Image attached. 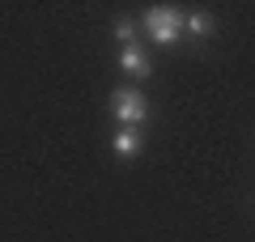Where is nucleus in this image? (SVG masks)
I'll return each mask as SVG.
<instances>
[{
    "mask_svg": "<svg viewBox=\"0 0 255 242\" xmlns=\"http://www.w3.org/2000/svg\"><path fill=\"white\" fill-rule=\"evenodd\" d=\"M145 30H149V38H153V43L170 47L174 38L183 34V13L170 9V4H153V9L145 13Z\"/></svg>",
    "mask_w": 255,
    "mask_h": 242,
    "instance_id": "nucleus-1",
    "label": "nucleus"
},
{
    "mask_svg": "<svg viewBox=\"0 0 255 242\" xmlns=\"http://www.w3.org/2000/svg\"><path fill=\"white\" fill-rule=\"evenodd\" d=\"M111 115H115L124 127H140V123H145V115H149L145 94H140V90H128V85H119V90L111 94Z\"/></svg>",
    "mask_w": 255,
    "mask_h": 242,
    "instance_id": "nucleus-2",
    "label": "nucleus"
},
{
    "mask_svg": "<svg viewBox=\"0 0 255 242\" xmlns=\"http://www.w3.org/2000/svg\"><path fill=\"white\" fill-rule=\"evenodd\" d=\"M119 68H124L128 77H149L153 64H149V55L140 51V47H124V51H119Z\"/></svg>",
    "mask_w": 255,
    "mask_h": 242,
    "instance_id": "nucleus-3",
    "label": "nucleus"
},
{
    "mask_svg": "<svg viewBox=\"0 0 255 242\" xmlns=\"http://www.w3.org/2000/svg\"><path fill=\"white\" fill-rule=\"evenodd\" d=\"M111 149H115V157L132 161V157L140 153V132H136V127H119V132H115V140H111Z\"/></svg>",
    "mask_w": 255,
    "mask_h": 242,
    "instance_id": "nucleus-4",
    "label": "nucleus"
},
{
    "mask_svg": "<svg viewBox=\"0 0 255 242\" xmlns=\"http://www.w3.org/2000/svg\"><path fill=\"white\" fill-rule=\"evenodd\" d=\"M183 30H187V34H196V38H209L217 26H213L209 13H187V17H183Z\"/></svg>",
    "mask_w": 255,
    "mask_h": 242,
    "instance_id": "nucleus-5",
    "label": "nucleus"
},
{
    "mask_svg": "<svg viewBox=\"0 0 255 242\" xmlns=\"http://www.w3.org/2000/svg\"><path fill=\"white\" fill-rule=\"evenodd\" d=\"M115 38L124 47H136V21H115Z\"/></svg>",
    "mask_w": 255,
    "mask_h": 242,
    "instance_id": "nucleus-6",
    "label": "nucleus"
}]
</instances>
